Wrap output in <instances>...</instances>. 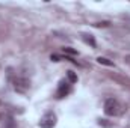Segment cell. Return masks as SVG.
<instances>
[{
  "label": "cell",
  "mask_w": 130,
  "mask_h": 128,
  "mask_svg": "<svg viewBox=\"0 0 130 128\" xmlns=\"http://www.w3.org/2000/svg\"><path fill=\"white\" fill-rule=\"evenodd\" d=\"M97 62L100 65H104V66H113V62L109 60L107 57H101V56H100V57H97Z\"/></svg>",
  "instance_id": "cell-5"
},
{
  "label": "cell",
  "mask_w": 130,
  "mask_h": 128,
  "mask_svg": "<svg viewBox=\"0 0 130 128\" xmlns=\"http://www.w3.org/2000/svg\"><path fill=\"white\" fill-rule=\"evenodd\" d=\"M83 41H85L86 44H89L91 47H95V39H94L92 35H83Z\"/></svg>",
  "instance_id": "cell-6"
},
{
  "label": "cell",
  "mask_w": 130,
  "mask_h": 128,
  "mask_svg": "<svg viewBox=\"0 0 130 128\" xmlns=\"http://www.w3.org/2000/svg\"><path fill=\"white\" fill-rule=\"evenodd\" d=\"M67 77H68V81H70V83H77V75H76L73 71H68V72H67Z\"/></svg>",
  "instance_id": "cell-7"
},
{
  "label": "cell",
  "mask_w": 130,
  "mask_h": 128,
  "mask_svg": "<svg viewBox=\"0 0 130 128\" xmlns=\"http://www.w3.org/2000/svg\"><path fill=\"white\" fill-rule=\"evenodd\" d=\"M62 50H64V53H68V54H77V51L73 50L71 47H65V48H62Z\"/></svg>",
  "instance_id": "cell-8"
},
{
  "label": "cell",
  "mask_w": 130,
  "mask_h": 128,
  "mask_svg": "<svg viewBox=\"0 0 130 128\" xmlns=\"http://www.w3.org/2000/svg\"><path fill=\"white\" fill-rule=\"evenodd\" d=\"M104 113H106L107 116H117V115H120V113H121V105H120V102H118L117 99H113V98L106 99V102H104Z\"/></svg>",
  "instance_id": "cell-1"
},
{
  "label": "cell",
  "mask_w": 130,
  "mask_h": 128,
  "mask_svg": "<svg viewBox=\"0 0 130 128\" xmlns=\"http://www.w3.org/2000/svg\"><path fill=\"white\" fill-rule=\"evenodd\" d=\"M55 125H56V115L55 113H45L39 121L41 128H53Z\"/></svg>",
  "instance_id": "cell-3"
},
{
  "label": "cell",
  "mask_w": 130,
  "mask_h": 128,
  "mask_svg": "<svg viewBox=\"0 0 130 128\" xmlns=\"http://www.w3.org/2000/svg\"><path fill=\"white\" fill-rule=\"evenodd\" d=\"M107 24H109V23H107V21H104V23H97V24H94V26H95V27H106Z\"/></svg>",
  "instance_id": "cell-10"
},
{
  "label": "cell",
  "mask_w": 130,
  "mask_h": 128,
  "mask_svg": "<svg viewBox=\"0 0 130 128\" xmlns=\"http://www.w3.org/2000/svg\"><path fill=\"white\" fill-rule=\"evenodd\" d=\"M12 84H14V89H15L17 92H20V94L27 92L29 88H30V81H29L27 78H24V77H17V78H14Z\"/></svg>",
  "instance_id": "cell-2"
},
{
  "label": "cell",
  "mask_w": 130,
  "mask_h": 128,
  "mask_svg": "<svg viewBox=\"0 0 130 128\" xmlns=\"http://www.w3.org/2000/svg\"><path fill=\"white\" fill-rule=\"evenodd\" d=\"M70 92H71V83H70V81H65V80H62V81L59 83V88H58L56 96H58V98H65V96L68 95Z\"/></svg>",
  "instance_id": "cell-4"
},
{
  "label": "cell",
  "mask_w": 130,
  "mask_h": 128,
  "mask_svg": "<svg viewBox=\"0 0 130 128\" xmlns=\"http://www.w3.org/2000/svg\"><path fill=\"white\" fill-rule=\"evenodd\" d=\"M50 60H52V62H59L61 57H59L58 54H52V56H50Z\"/></svg>",
  "instance_id": "cell-9"
},
{
  "label": "cell",
  "mask_w": 130,
  "mask_h": 128,
  "mask_svg": "<svg viewBox=\"0 0 130 128\" xmlns=\"http://www.w3.org/2000/svg\"><path fill=\"white\" fill-rule=\"evenodd\" d=\"M126 60H127V63H130V56H127V57H126Z\"/></svg>",
  "instance_id": "cell-11"
}]
</instances>
